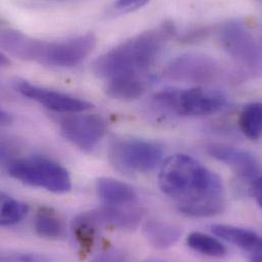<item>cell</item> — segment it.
I'll use <instances>...</instances> for the list:
<instances>
[{
  "label": "cell",
  "instance_id": "15",
  "mask_svg": "<svg viewBox=\"0 0 262 262\" xmlns=\"http://www.w3.org/2000/svg\"><path fill=\"white\" fill-rule=\"evenodd\" d=\"M96 191L100 200L108 206H130L138 200L133 187L112 178L97 179Z\"/></svg>",
  "mask_w": 262,
  "mask_h": 262
},
{
  "label": "cell",
  "instance_id": "3",
  "mask_svg": "<svg viewBox=\"0 0 262 262\" xmlns=\"http://www.w3.org/2000/svg\"><path fill=\"white\" fill-rule=\"evenodd\" d=\"M174 35V25L171 21H164L99 56L93 62L92 71L98 78L106 80L124 74H140L154 62Z\"/></svg>",
  "mask_w": 262,
  "mask_h": 262
},
{
  "label": "cell",
  "instance_id": "22",
  "mask_svg": "<svg viewBox=\"0 0 262 262\" xmlns=\"http://www.w3.org/2000/svg\"><path fill=\"white\" fill-rule=\"evenodd\" d=\"M3 260H13V261H40V260H47L46 257L32 254V253H17L10 255L8 257H2Z\"/></svg>",
  "mask_w": 262,
  "mask_h": 262
},
{
  "label": "cell",
  "instance_id": "9",
  "mask_svg": "<svg viewBox=\"0 0 262 262\" xmlns=\"http://www.w3.org/2000/svg\"><path fill=\"white\" fill-rule=\"evenodd\" d=\"M220 62L203 53H186L172 59L164 69V76L172 81L209 84L222 76Z\"/></svg>",
  "mask_w": 262,
  "mask_h": 262
},
{
  "label": "cell",
  "instance_id": "12",
  "mask_svg": "<svg viewBox=\"0 0 262 262\" xmlns=\"http://www.w3.org/2000/svg\"><path fill=\"white\" fill-rule=\"evenodd\" d=\"M207 152L211 157L231 166L238 176L245 179L257 178L261 169L258 160L252 153L237 147L212 144L207 147Z\"/></svg>",
  "mask_w": 262,
  "mask_h": 262
},
{
  "label": "cell",
  "instance_id": "1",
  "mask_svg": "<svg viewBox=\"0 0 262 262\" xmlns=\"http://www.w3.org/2000/svg\"><path fill=\"white\" fill-rule=\"evenodd\" d=\"M158 185L188 216H213L226 207L221 178L187 154H174L163 162Z\"/></svg>",
  "mask_w": 262,
  "mask_h": 262
},
{
  "label": "cell",
  "instance_id": "6",
  "mask_svg": "<svg viewBox=\"0 0 262 262\" xmlns=\"http://www.w3.org/2000/svg\"><path fill=\"white\" fill-rule=\"evenodd\" d=\"M7 171L13 179L26 185L53 193H67L72 189L68 169L49 158L31 156L14 159L9 162Z\"/></svg>",
  "mask_w": 262,
  "mask_h": 262
},
{
  "label": "cell",
  "instance_id": "17",
  "mask_svg": "<svg viewBox=\"0 0 262 262\" xmlns=\"http://www.w3.org/2000/svg\"><path fill=\"white\" fill-rule=\"evenodd\" d=\"M35 232L46 239H58L64 234V224L58 214L50 208H40L34 217Z\"/></svg>",
  "mask_w": 262,
  "mask_h": 262
},
{
  "label": "cell",
  "instance_id": "14",
  "mask_svg": "<svg viewBox=\"0 0 262 262\" xmlns=\"http://www.w3.org/2000/svg\"><path fill=\"white\" fill-rule=\"evenodd\" d=\"M105 93L113 99L134 101L142 97L147 90V82L140 74H124L107 80Z\"/></svg>",
  "mask_w": 262,
  "mask_h": 262
},
{
  "label": "cell",
  "instance_id": "4",
  "mask_svg": "<svg viewBox=\"0 0 262 262\" xmlns=\"http://www.w3.org/2000/svg\"><path fill=\"white\" fill-rule=\"evenodd\" d=\"M153 99L163 110L181 117L210 116L227 105L224 93L203 88H166L157 92Z\"/></svg>",
  "mask_w": 262,
  "mask_h": 262
},
{
  "label": "cell",
  "instance_id": "24",
  "mask_svg": "<svg viewBox=\"0 0 262 262\" xmlns=\"http://www.w3.org/2000/svg\"><path fill=\"white\" fill-rule=\"evenodd\" d=\"M0 122H1V126L9 125L12 122L11 115L8 114L7 112H5L4 110H2L0 113Z\"/></svg>",
  "mask_w": 262,
  "mask_h": 262
},
{
  "label": "cell",
  "instance_id": "20",
  "mask_svg": "<svg viewBox=\"0 0 262 262\" xmlns=\"http://www.w3.org/2000/svg\"><path fill=\"white\" fill-rule=\"evenodd\" d=\"M0 225L2 227H10L18 224L25 219L29 211V206L26 203L20 202L3 192L0 195Z\"/></svg>",
  "mask_w": 262,
  "mask_h": 262
},
{
  "label": "cell",
  "instance_id": "8",
  "mask_svg": "<svg viewBox=\"0 0 262 262\" xmlns=\"http://www.w3.org/2000/svg\"><path fill=\"white\" fill-rule=\"evenodd\" d=\"M144 212L140 208L129 206H108L86 211L78 215L74 221V231L83 237H94L100 227L115 229H134L143 219Z\"/></svg>",
  "mask_w": 262,
  "mask_h": 262
},
{
  "label": "cell",
  "instance_id": "11",
  "mask_svg": "<svg viewBox=\"0 0 262 262\" xmlns=\"http://www.w3.org/2000/svg\"><path fill=\"white\" fill-rule=\"evenodd\" d=\"M15 90L23 96L44 105L48 110L60 114H79L92 108V104L86 100L58 91L32 85L26 81L14 82Z\"/></svg>",
  "mask_w": 262,
  "mask_h": 262
},
{
  "label": "cell",
  "instance_id": "10",
  "mask_svg": "<svg viewBox=\"0 0 262 262\" xmlns=\"http://www.w3.org/2000/svg\"><path fill=\"white\" fill-rule=\"evenodd\" d=\"M79 114H73L59 122L60 133L78 148L90 151L105 136L107 125L99 115Z\"/></svg>",
  "mask_w": 262,
  "mask_h": 262
},
{
  "label": "cell",
  "instance_id": "18",
  "mask_svg": "<svg viewBox=\"0 0 262 262\" xmlns=\"http://www.w3.org/2000/svg\"><path fill=\"white\" fill-rule=\"evenodd\" d=\"M239 125L242 133L249 140L256 141L262 137V103L247 104L240 114Z\"/></svg>",
  "mask_w": 262,
  "mask_h": 262
},
{
  "label": "cell",
  "instance_id": "19",
  "mask_svg": "<svg viewBox=\"0 0 262 262\" xmlns=\"http://www.w3.org/2000/svg\"><path fill=\"white\" fill-rule=\"evenodd\" d=\"M188 246L194 251L214 258L227 255V248L217 239L199 232L191 233L187 238Z\"/></svg>",
  "mask_w": 262,
  "mask_h": 262
},
{
  "label": "cell",
  "instance_id": "16",
  "mask_svg": "<svg viewBox=\"0 0 262 262\" xmlns=\"http://www.w3.org/2000/svg\"><path fill=\"white\" fill-rule=\"evenodd\" d=\"M144 235L151 246L156 249H166L173 246L182 235L181 229L169 222L149 220L144 225Z\"/></svg>",
  "mask_w": 262,
  "mask_h": 262
},
{
  "label": "cell",
  "instance_id": "2",
  "mask_svg": "<svg viewBox=\"0 0 262 262\" xmlns=\"http://www.w3.org/2000/svg\"><path fill=\"white\" fill-rule=\"evenodd\" d=\"M1 47L10 55L27 61L72 68L85 60L96 47L97 39L88 33L66 40L47 42L32 38L13 29L2 30Z\"/></svg>",
  "mask_w": 262,
  "mask_h": 262
},
{
  "label": "cell",
  "instance_id": "21",
  "mask_svg": "<svg viewBox=\"0 0 262 262\" xmlns=\"http://www.w3.org/2000/svg\"><path fill=\"white\" fill-rule=\"evenodd\" d=\"M149 0H116L114 9L120 13H128L143 7Z\"/></svg>",
  "mask_w": 262,
  "mask_h": 262
},
{
  "label": "cell",
  "instance_id": "7",
  "mask_svg": "<svg viewBox=\"0 0 262 262\" xmlns=\"http://www.w3.org/2000/svg\"><path fill=\"white\" fill-rule=\"evenodd\" d=\"M163 158L158 144L141 139H122L113 143L110 159L115 166L126 172H147L154 169Z\"/></svg>",
  "mask_w": 262,
  "mask_h": 262
},
{
  "label": "cell",
  "instance_id": "13",
  "mask_svg": "<svg viewBox=\"0 0 262 262\" xmlns=\"http://www.w3.org/2000/svg\"><path fill=\"white\" fill-rule=\"evenodd\" d=\"M211 231L220 239L246 251L251 260L262 261V237L255 232L229 225H214Z\"/></svg>",
  "mask_w": 262,
  "mask_h": 262
},
{
  "label": "cell",
  "instance_id": "23",
  "mask_svg": "<svg viewBox=\"0 0 262 262\" xmlns=\"http://www.w3.org/2000/svg\"><path fill=\"white\" fill-rule=\"evenodd\" d=\"M252 191L256 203L262 209V176L255 178V181L252 185Z\"/></svg>",
  "mask_w": 262,
  "mask_h": 262
},
{
  "label": "cell",
  "instance_id": "5",
  "mask_svg": "<svg viewBox=\"0 0 262 262\" xmlns=\"http://www.w3.org/2000/svg\"><path fill=\"white\" fill-rule=\"evenodd\" d=\"M224 50L252 78L262 77V38L255 35L241 20H229L217 31Z\"/></svg>",
  "mask_w": 262,
  "mask_h": 262
}]
</instances>
